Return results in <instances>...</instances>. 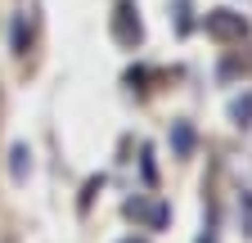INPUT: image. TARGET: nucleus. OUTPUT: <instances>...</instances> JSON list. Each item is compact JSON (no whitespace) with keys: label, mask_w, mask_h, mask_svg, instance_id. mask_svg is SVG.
<instances>
[{"label":"nucleus","mask_w":252,"mask_h":243,"mask_svg":"<svg viewBox=\"0 0 252 243\" xmlns=\"http://www.w3.org/2000/svg\"><path fill=\"white\" fill-rule=\"evenodd\" d=\"M113 36H117V45H126V50H135L140 41H144V23L135 18V5H117V14H113Z\"/></svg>","instance_id":"f257e3e1"},{"label":"nucleus","mask_w":252,"mask_h":243,"mask_svg":"<svg viewBox=\"0 0 252 243\" xmlns=\"http://www.w3.org/2000/svg\"><path fill=\"white\" fill-rule=\"evenodd\" d=\"M126 216L140 221L144 230H162L171 221V207L167 203H149V198H126Z\"/></svg>","instance_id":"f03ea898"},{"label":"nucleus","mask_w":252,"mask_h":243,"mask_svg":"<svg viewBox=\"0 0 252 243\" xmlns=\"http://www.w3.org/2000/svg\"><path fill=\"white\" fill-rule=\"evenodd\" d=\"M207 32H212L216 41H243L248 23H243V14H234V9H212V14H207Z\"/></svg>","instance_id":"7ed1b4c3"},{"label":"nucleus","mask_w":252,"mask_h":243,"mask_svg":"<svg viewBox=\"0 0 252 243\" xmlns=\"http://www.w3.org/2000/svg\"><path fill=\"white\" fill-rule=\"evenodd\" d=\"M171 153L176 158L194 153V126H189V122H171Z\"/></svg>","instance_id":"20e7f679"},{"label":"nucleus","mask_w":252,"mask_h":243,"mask_svg":"<svg viewBox=\"0 0 252 243\" xmlns=\"http://www.w3.org/2000/svg\"><path fill=\"white\" fill-rule=\"evenodd\" d=\"M32 171V153H27V144H14L9 149V176H14V185H23Z\"/></svg>","instance_id":"39448f33"},{"label":"nucleus","mask_w":252,"mask_h":243,"mask_svg":"<svg viewBox=\"0 0 252 243\" xmlns=\"http://www.w3.org/2000/svg\"><path fill=\"white\" fill-rule=\"evenodd\" d=\"M27 41H32L27 14H14V54H27Z\"/></svg>","instance_id":"423d86ee"},{"label":"nucleus","mask_w":252,"mask_h":243,"mask_svg":"<svg viewBox=\"0 0 252 243\" xmlns=\"http://www.w3.org/2000/svg\"><path fill=\"white\" fill-rule=\"evenodd\" d=\"M230 113H234L239 126H252V90H248V95H239V99L230 104Z\"/></svg>","instance_id":"0eeeda50"},{"label":"nucleus","mask_w":252,"mask_h":243,"mask_svg":"<svg viewBox=\"0 0 252 243\" xmlns=\"http://www.w3.org/2000/svg\"><path fill=\"white\" fill-rule=\"evenodd\" d=\"M239 221H243V234L252 239V189H248V194L239 198Z\"/></svg>","instance_id":"6e6552de"},{"label":"nucleus","mask_w":252,"mask_h":243,"mask_svg":"<svg viewBox=\"0 0 252 243\" xmlns=\"http://www.w3.org/2000/svg\"><path fill=\"white\" fill-rule=\"evenodd\" d=\"M176 27H180V32L194 27V18H189V0H176Z\"/></svg>","instance_id":"1a4fd4ad"},{"label":"nucleus","mask_w":252,"mask_h":243,"mask_svg":"<svg viewBox=\"0 0 252 243\" xmlns=\"http://www.w3.org/2000/svg\"><path fill=\"white\" fill-rule=\"evenodd\" d=\"M99 185H104V176H94V180H90V185H86V194H81V207H90V198H94V194H99Z\"/></svg>","instance_id":"9d476101"},{"label":"nucleus","mask_w":252,"mask_h":243,"mask_svg":"<svg viewBox=\"0 0 252 243\" xmlns=\"http://www.w3.org/2000/svg\"><path fill=\"white\" fill-rule=\"evenodd\" d=\"M122 243H144V239H122Z\"/></svg>","instance_id":"9b49d317"}]
</instances>
